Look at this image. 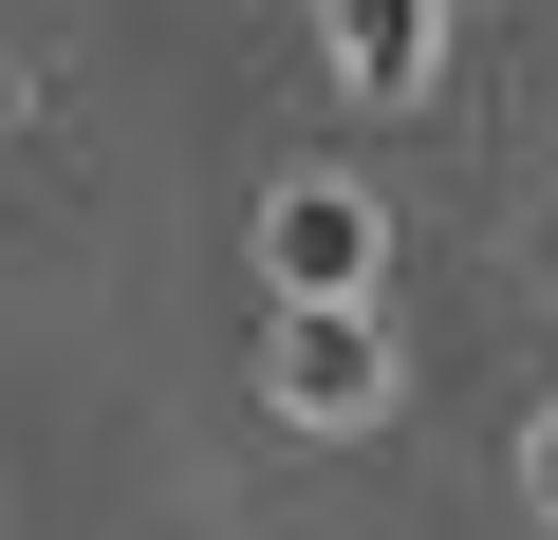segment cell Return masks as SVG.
<instances>
[{
	"label": "cell",
	"mask_w": 558,
	"mask_h": 540,
	"mask_svg": "<svg viewBox=\"0 0 558 540\" xmlns=\"http://www.w3.org/2000/svg\"><path fill=\"white\" fill-rule=\"evenodd\" d=\"M260 392L299 410V429H373L391 392H410V355H391V299L354 280V299H279V355H260Z\"/></svg>",
	"instance_id": "cell-1"
},
{
	"label": "cell",
	"mask_w": 558,
	"mask_h": 540,
	"mask_svg": "<svg viewBox=\"0 0 558 540\" xmlns=\"http://www.w3.org/2000/svg\"><path fill=\"white\" fill-rule=\"evenodd\" d=\"M260 261H279V299H354V280H391V205L373 187H279Z\"/></svg>",
	"instance_id": "cell-2"
},
{
	"label": "cell",
	"mask_w": 558,
	"mask_h": 540,
	"mask_svg": "<svg viewBox=\"0 0 558 540\" xmlns=\"http://www.w3.org/2000/svg\"><path fill=\"white\" fill-rule=\"evenodd\" d=\"M428 57H447V0H336V94H428Z\"/></svg>",
	"instance_id": "cell-3"
},
{
	"label": "cell",
	"mask_w": 558,
	"mask_h": 540,
	"mask_svg": "<svg viewBox=\"0 0 558 540\" xmlns=\"http://www.w3.org/2000/svg\"><path fill=\"white\" fill-rule=\"evenodd\" d=\"M521 503H539V521H558V410H539V429H521Z\"/></svg>",
	"instance_id": "cell-4"
},
{
	"label": "cell",
	"mask_w": 558,
	"mask_h": 540,
	"mask_svg": "<svg viewBox=\"0 0 558 540\" xmlns=\"http://www.w3.org/2000/svg\"><path fill=\"white\" fill-rule=\"evenodd\" d=\"M0 131H20V75H0Z\"/></svg>",
	"instance_id": "cell-5"
}]
</instances>
